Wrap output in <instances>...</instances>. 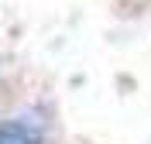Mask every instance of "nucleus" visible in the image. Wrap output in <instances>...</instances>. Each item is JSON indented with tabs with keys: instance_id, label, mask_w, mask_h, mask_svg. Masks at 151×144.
<instances>
[{
	"instance_id": "nucleus-1",
	"label": "nucleus",
	"mask_w": 151,
	"mask_h": 144,
	"mask_svg": "<svg viewBox=\"0 0 151 144\" xmlns=\"http://www.w3.org/2000/svg\"><path fill=\"white\" fill-rule=\"evenodd\" d=\"M0 144H38V130L28 124H4L0 127Z\"/></svg>"
}]
</instances>
